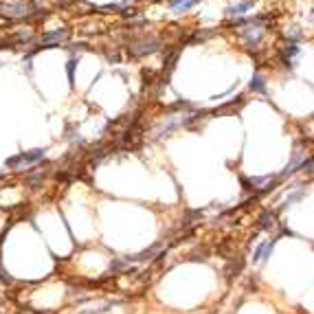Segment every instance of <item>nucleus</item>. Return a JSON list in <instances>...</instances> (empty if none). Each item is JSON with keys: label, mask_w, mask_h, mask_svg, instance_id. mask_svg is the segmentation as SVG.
Wrapping results in <instances>:
<instances>
[{"label": "nucleus", "mask_w": 314, "mask_h": 314, "mask_svg": "<svg viewBox=\"0 0 314 314\" xmlns=\"http://www.w3.org/2000/svg\"><path fill=\"white\" fill-rule=\"evenodd\" d=\"M46 156V150H33V152H22L20 156H14L7 161V167H11V169H18L20 165H33V163L42 161V158Z\"/></svg>", "instance_id": "f257e3e1"}, {"label": "nucleus", "mask_w": 314, "mask_h": 314, "mask_svg": "<svg viewBox=\"0 0 314 314\" xmlns=\"http://www.w3.org/2000/svg\"><path fill=\"white\" fill-rule=\"evenodd\" d=\"M158 51V42L156 40H138V42L130 44V53L134 57H145V55H152V53Z\"/></svg>", "instance_id": "f03ea898"}, {"label": "nucleus", "mask_w": 314, "mask_h": 314, "mask_svg": "<svg viewBox=\"0 0 314 314\" xmlns=\"http://www.w3.org/2000/svg\"><path fill=\"white\" fill-rule=\"evenodd\" d=\"M68 38V29H57V31H51V33H44L40 38V46L48 48L53 42H62V40Z\"/></svg>", "instance_id": "7ed1b4c3"}, {"label": "nucleus", "mask_w": 314, "mask_h": 314, "mask_svg": "<svg viewBox=\"0 0 314 314\" xmlns=\"http://www.w3.org/2000/svg\"><path fill=\"white\" fill-rule=\"evenodd\" d=\"M301 53V46L297 42H290L288 44V46L284 48V51H281V62L285 64V66H292V57L295 55H299Z\"/></svg>", "instance_id": "20e7f679"}, {"label": "nucleus", "mask_w": 314, "mask_h": 314, "mask_svg": "<svg viewBox=\"0 0 314 314\" xmlns=\"http://www.w3.org/2000/svg\"><path fill=\"white\" fill-rule=\"evenodd\" d=\"M253 7H255V2L253 0H246V2H238V5H231V7H226V15H244L246 11H251Z\"/></svg>", "instance_id": "39448f33"}, {"label": "nucleus", "mask_w": 314, "mask_h": 314, "mask_svg": "<svg viewBox=\"0 0 314 314\" xmlns=\"http://www.w3.org/2000/svg\"><path fill=\"white\" fill-rule=\"evenodd\" d=\"M242 268H244V259L242 257H238V262H235V259H231V262H228V266H226V279L231 281L233 279V277H238L239 272H242Z\"/></svg>", "instance_id": "423d86ee"}, {"label": "nucleus", "mask_w": 314, "mask_h": 314, "mask_svg": "<svg viewBox=\"0 0 314 314\" xmlns=\"http://www.w3.org/2000/svg\"><path fill=\"white\" fill-rule=\"evenodd\" d=\"M132 270V266H130V262L128 259H114L112 264H110V272H112V275H121V272H130Z\"/></svg>", "instance_id": "0eeeda50"}, {"label": "nucleus", "mask_w": 314, "mask_h": 314, "mask_svg": "<svg viewBox=\"0 0 314 314\" xmlns=\"http://www.w3.org/2000/svg\"><path fill=\"white\" fill-rule=\"evenodd\" d=\"M200 0H174L171 2V11H176V14H182V11L191 9L194 5H198Z\"/></svg>", "instance_id": "6e6552de"}, {"label": "nucleus", "mask_w": 314, "mask_h": 314, "mask_svg": "<svg viewBox=\"0 0 314 314\" xmlns=\"http://www.w3.org/2000/svg\"><path fill=\"white\" fill-rule=\"evenodd\" d=\"M251 90L253 92H259V95H266V81H264V77L257 73V75H253L251 79Z\"/></svg>", "instance_id": "1a4fd4ad"}, {"label": "nucleus", "mask_w": 314, "mask_h": 314, "mask_svg": "<svg viewBox=\"0 0 314 314\" xmlns=\"http://www.w3.org/2000/svg\"><path fill=\"white\" fill-rule=\"evenodd\" d=\"M218 253H220V255H222V257H226V259H231V257H235V255H233V244H231V242H224V244H220V246H218Z\"/></svg>", "instance_id": "9d476101"}, {"label": "nucleus", "mask_w": 314, "mask_h": 314, "mask_svg": "<svg viewBox=\"0 0 314 314\" xmlns=\"http://www.w3.org/2000/svg\"><path fill=\"white\" fill-rule=\"evenodd\" d=\"M275 213H264L262 215V218H259V222H262V228H272V226H275Z\"/></svg>", "instance_id": "9b49d317"}, {"label": "nucleus", "mask_w": 314, "mask_h": 314, "mask_svg": "<svg viewBox=\"0 0 314 314\" xmlns=\"http://www.w3.org/2000/svg\"><path fill=\"white\" fill-rule=\"evenodd\" d=\"M75 66H77V60L73 57L71 62H68V66H66V73H68V79H71V84H73V73H75Z\"/></svg>", "instance_id": "f8f14e48"}, {"label": "nucleus", "mask_w": 314, "mask_h": 314, "mask_svg": "<svg viewBox=\"0 0 314 314\" xmlns=\"http://www.w3.org/2000/svg\"><path fill=\"white\" fill-rule=\"evenodd\" d=\"M301 35H303V31H301L299 27H292V31L288 33V38H290V40H299Z\"/></svg>", "instance_id": "ddd939ff"}, {"label": "nucleus", "mask_w": 314, "mask_h": 314, "mask_svg": "<svg viewBox=\"0 0 314 314\" xmlns=\"http://www.w3.org/2000/svg\"><path fill=\"white\" fill-rule=\"evenodd\" d=\"M0 281H5V284H11V281H14L5 270H2V266H0Z\"/></svg>", "instance_id": "4468645a"}]
</instances>
